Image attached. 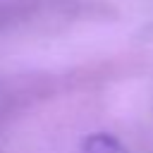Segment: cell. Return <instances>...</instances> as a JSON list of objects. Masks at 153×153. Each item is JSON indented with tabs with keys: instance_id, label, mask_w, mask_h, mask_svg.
<instances>
[{
	"instance_id": "obj_1",
	"label": "cell",
	"mask_w": 153,
	"mask_h": 153,
	"mask_svg": "<svg viewBox=\"0 0 153 153\" xmlns=\"http://www.w3.org/2000/svg\"><path fill=\"white\" fill-rule=\"evenodd\" d=\"M84 153H124V148L110 134H91L84 141Z\"/></svg>"
}]
</instances>
